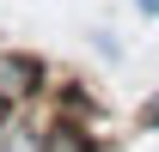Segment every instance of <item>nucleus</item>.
<instances>
[{
  "instance_id": "f257e3e1",
  "label": "nucleus",
  "mask_w": 159,
  "mask_h": 152,
  "mask_svg": "<svg viewBox=\"0 0 159 152\" xmlns=\"http://www.w3.org/2000/svg\"><path fill=\"white\" fill-rule=\"evenodd\" d=\"M37 91H43V61L31 55V49H0V97L19 110V103H31Z\"/></svg>"
},
{
  "instance_id": "f03ea898",
  "label": "nucleus",
  "mask_w": 159,
  "mask_h": 152,
  "mask_svg": "<svg viewBox=\"0 0 159 152\" xmlns=\"http://www.w3.org/2000/svg\"><path fill=\"white\" fill-rule=\"evenodd\" d=\"M43 152H98V140H92V128H86V122L55 116V122L43 128Z\"/></svg>"
},
{
  "instance_id": "7ed1b4c3",
  "label": "nucleus",
  "mask_w": 159,
  "mask_h": 152,
  "mask_svg": "<svg viewBox=\"0 0 159 152\" xmlns=\"http://www.w3.org/2000/svg\"><path fill=\"white\" fill-rule=\"evenodd\" d=\"M55 116H67V122H92V116H98V103H92V91H86L80 79H67V85H61V97H55Z\"/></svg>"
},
{
  "instance_id": "20e7f679",
  "label": "nucleus",
  "mask_w": 159,
  "mask_h": 152,
  "mask_svg": "<svg viewBox=\"0 0 159 152\" xmlns=\"http://www.w3.org/2000/svg\"><path fill=\"white\" fill-rule=\"evenodd\" d=\"M0 152H43V128H31V122H6L0 128Z\"/></svg>"
},
{
  "instance_id": "39448f33",
  "label": "nucleus",
  "mask_w": 159,
  "mask_h": 152,
  "mask_svg": "<svg viewBox=\"0 0 159 152\" xmlns=\"http://www.w3.org/2000/svg\"><path fill=\"white\" fill-rule=\"evenodd\" d=\"M135 122H141V134H153V128H159V91L141 103V116H135Z\"/></svg>"
},
{
  "instance_id": "423d86ee",
  "label": "nucleus",
  "mask_w": 159,
  "mask_h": 152,
  "mask_svg": "<svg viewBox=\"0 0 159 152\" xmlns=\"http://www.w3.org/2000/svg\"><path fill=\"white\" fill-rule=\"evenodd\" d=\"M135 12L141 19H159V0H135Z\"/></svg>"
},
{
  "instance_id": "0eeeda50",
  "label": "nucleus",
  "mask_w": 159,
  "mask_h": 152,
  "mask_svg": "<svg viewBox=\"0 0 159 152\" xmlns=\"http://www.w3.org/2000/svg\"><path fill=\"white\" fill-rule=\"evenodd\" d=\"M12 116H19V110H12V103H6V97H0V128H6V122H12Z\"/></svg>"
}]
</instances>
